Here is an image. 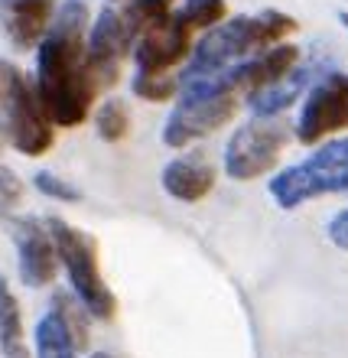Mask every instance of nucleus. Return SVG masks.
I'll use <instances>...</instances> for the list:
<instances>
[{
  "mask_svg": "<svg viewBox=\"0 0 348 358\" xmlns=\"http://www.w3.org/2000/svg\"><path fill=\"white\" fill-rule=\"evenodd\" d=\"M348 196V134L316 143L303 160L283 166L267 182V196L283 212H296L312 199Z\"/></svg>",
  "mask_w": 348,
  "mask_h": 358,
  "instance_id": "f03ea898",
  "label": "nucleus"
},
{
  "mask_svg": "<svg viewBox=\"0 0 348 358\" xmlns=\"http://www.w3.org/2000/svg\"><path fill=\"white\" fill-rule=\"evenodd\" d=\"M339 23L348 29V10H339Z\"/></svg>",
  "mask_w": 348,
  "mask_h": 358,
  "instance_id": "a878e982",
  "label": "nucleus"
},
{
  "mask_svg": "<svg viewBox=\"0 0 348 358\" xmlns=\"http://www.w3.org/2000/svg\"><path fill=\"white\" fill-rule=\"evenodd\" d=\"M326 235H329V241L339 248V251H348V208H342V212H335V215L329 218Z\"/></svg>",
  "mask_w": 348,
  "mask_h": 358,
  "instance_id": "b1692460",
  "label": "nucleus"
},
{
  "mask_svg": "<svg viewBox=\"0 0 348 358\" xmlns=\"http://www.w3.org/2000/svg\"><path fill=\"white\" fill-rule=\"evenodd\" d=\"M326 72H332V66L326 59H319V56L300 59V62L293 66V72H287L280 82H273L270 88H261V92L247 94L245 108L251 111V117H283L293 104L306 98V92H310Z\"/></svg>",
  "mask_w": 348,
  "mask_h": 358,
  "instance_id": "9b49d317",
  "label": "nucleus"
},
{
  "mask_svg": "<svg viewBox=\"0 0 348 358\" xmlns=\"http://www.w3.org/2000/svg\"><path fill=\"white\" fill-rule=\"evenodd\" d=\"M218 170L205 153H179L160 170L163 192L176 202H202L215 189Z\"/></svg>",
  "mask_w": 348,
  "mask_h": 358,
  "instance_id": "ddd939ff",
  "label": "nucleus"
},
{
  "mask_svg": "<svg viewBox=\"0 0 348 358\" xmlns=\"http://www.w3.org/2000/svg\"><path fill=\"white\" fill-rule=\"evenodd\" d=\"M124 13V20H127V27H131L133 39L140 36V33H147V29L160 27V23H166V20L173 17V0H124V3H117Z\"/></svg>",
  "mask_w": 348,
  "mask_h": 358,
  "instance_id": "6ab92c4d",
  "label": "nucleus"
},
{
  "mask_svg": "<svg viewBox=\"0 0 348 358\" xmlns=\"http://www.w3.org/2000/svg\"><path fill=\"white\" fill-rule=\"evenodd\" d=\"M27 196V186L10 166H0V218H10Z\"/></svg>",
  "mask_w": 348,
  "mask_h": 358,
  "instance_id": "5701e85b",
  "label": "nucleus"
},
{
  "mask_svg": "<svg viewBox=\"0 0 348 358\" xmlns=\"http://www.w3.org/2000/svg\"><path fill=\"white\" fill-rule=\"evenodd\" d=\"M0 134L23 157H43L56 143V127L43 111V101L29 76H20L0 101Z\"/></svg>",
  "mask_w": 348,
  "mask_h": 358,
  "instance_id": "39448f33",
  "label": "nucleus"
},
{
  "mask_svg": "<svg viewBox=\"0 0 348 358\" xmlns=\"http://www.w3.org/2000/svg\"><path fill=\"white\" fill-rule=\"evenodd\" d=\"M131 92L150 104H163V101H173L179 94V82H176V76H147V72H133Z\"/></svg>",
  "mask_w": 348,
  "mask_h": 358,
  "instance_id": "412c9836",
  "label": "nucleus"
},
{
  "mask_svg": "<svg viewBox=\"0 0 348 358\" xmlns=\"http://www.w3.org/2000/svg\"><path fill=\"white\" fill-rule=\"evenodd\" d=\"M176 20L196 36V33H205V29L218 27L228 20V0H182L176 10Z\"/></svg>",
  "mask_w": 348,
  "mask_h": 358,
  "instance_id": "f3484780",
  "label": "nucleus"
},
{
  "mask_svg": "<svg viewBox=\"0 0 348 358\" xmlns=\"http://www.w3.org/2000/svg\"><path fill=\"white\" fill-rule=\"evenodd\" d=\"M23 358H33V355H23Z\"/></svg>",
  "mask_w": 348,
  "mask_h": 358,
  "instance_id": "c85d7f7f",
  "label": "nucleus"
},
{
  "mask_svg": "<svg viewBox=\"0 0 348 358\" xmlns=\"http://www.w3.org/2000/svg\"><path fill=\"white\" fill-rule=\"evenodd\" d=\"M88 7L85 0H66L56 7L46 36L36 46V76L33 85L52 127H78L92 114L101 92L88 62Z\"/></svg>",
  "mask_w": 348,
  "mask_h": 358,
  "instance_id": "f257e3e1",
  "label": "nucleus"
},
{
  "mask_svg": "<svg viewBox=\"0 0 348 358\" xmlns=\"http://www.w3.org/2000/svg\"><path fill=\"white\" fill-rule=\"evenodd\" d=\"M20 76H23V72H20V69L13 66V62H7V59H0V101L7 98V92L13 88V82H17Z\"/></svg>",
  "mask_w": 348,
  "mask_h": 358,
  "instance_id": "393cba45",
  "label": "nucleus"
},
{
  "mask_svg": "<svg viewBox=\"0 0 348 358\" xmlns=\"http://www.w3.org/2000/svg\"><path fill=\"white\" fill-rule=\"evenodd\" d=\"M94 134L108 143H117L131 134V108L121 98H108L94 111Z\"/></svg>",
  "mask_w": 348,
  "mask_h": 358,
  "instance_id": "aec40b11",
  "label": "nucleus"
},
{
  "mask_svg": "<svg viewBox=\"0 0 348 358\" xmlns=\"http://www.w3.org/2000/svg\"><path fill=\"white\" fill-rule=\"evenodd\" d=\"M293 141V127L283 117H247L231 131L222 153L225 176L235 182H251L280 163L287 143Z\"/></svg>",
  "mask_w": 348,
  "mask_h": 358,
  "instance_id": "20e7f679",
  "label": "nucleus"
},
{
  "mask_svg": "<svg viewBox=\"0 0 348 358\" xmlns=\"http://www.w3.org/2000/svg\"><path fill=\"white\" fill-rule=\"evenodd\" d=\"M345 131H348V76L332 69L303 98L296 124H293V141L316 147V143L339 137Z\"/></svg>",
  "mask_w": 348,
  "mask_h": 358,
  "instance_id": "423d86ee",
  "label": "nucleus"
},
{
  "mask_svg": "<svg viewBox=\"0 0 348 358\" xmlns=\"http://www.w3.org/2000/svg\"><path fill=\"white\" fill-rule=\"evenodd\" d=\"M0 355L3 358H23L27 349V329H23V313L10 290L7 277L0 273Z\"/></svg>",
  "mask_w": 348,
  "mask_h": 358,
  "instance_id": "2eb2a0df",
  "label": "nucleus"
},
{
  "mask_svg": "<svg viewBox=\"0 0 348 358\" xmlns=\"http://www.w3.org/2000/svg\"><path fill=\"white\" fill-rule=\"evenodd\" d=\"M0 147H3V134H0Z\"/></svg>",
  "mask_w": 348,
  "mask_h": 358,
  "instance_id": "cd10ccee",
  "label": "nucleus"
},
{
  "mask_svg": "<svg viewBox=\"0 0 348 358\" xmlns=\"http://www.w3.org/2000/svg\"><path fill=\"white\" fill-rule=\"evenodd\" d=\"M241 104L245 101L231 92L179 101L173 108V114L166 117V124H163V143L173 147V150H182V147L202 141V137H212L235 117Z\"/></svg>",
  "mask_w": 348,
  "mask_h": 358,
  "instance_id": "0eeeda50",
  "label": "nucleus"
},
{
  "mask_svg": "<svg viewBox=\"0 0 348 358\" xmlns=\"http://www.w3.org/2000/svg\"><path fill=\"white\" fill-rule=\"evenodd\" d=\"M133 66L137 72H147V76H173V69L186 66L189 56H192V33H189L182 23L173 13L166 23L147 29L133 39Z\"/></svg>",
  "mask_w": 348,
  "mask_h": 358,
  "instance_id": "1a4fd4ad",
  "label": "nucleus"
},
{
  "mask_svg": "<svg viewBox=\"0 0 348 358\" xmlns=\"http://www.w3.org/2000/svg\"><path fill=\"white\" fill-rule=\"evenodd\" d=\"M33 186H36V192H43L46 199H56V202H68V206H78L82 202V192H78V186H72L68 179H62L59 173L52 170H39L36 176H33Z\"/></svg>",
  "mask_w": 348,
  "mask_h": 358,
  "instance_id": "4be33fe9",
  "label": "nucleus"
},
{
  "mask_svg": "<svg viewBox=\"0 0 348 358\" xmlns=\"http://www.w3.org/2000/svg\"><path fill=\"white\" fill-rule=\"evenodd\" d=\"M46 228L52 235V245H56L59 264L66 267L72 293L82 300L92 320L111 322L117 316V300H114L111 287H108L101 267H98V248H94L92 235L68 225L66 218L59 215H46Z\"/></svg>",
  "mask_w": 348,
  "mask_h": 358,
  "instance_id": "7ed1b4c3",
  "label": "nucleus"
},
{
  "mask_svg": "<svg viewBox=\"0 0 348 358\" xmlns=\"http://www.w3.org/2000/svg\"><path fill=\"white\" fill-rule=\"evenodd\" d=\"M88 62H92V72L98 78L101 88H111L117 78H121V62L131 56L133 49V33L124 20L121 7H108L94 17V23L88 27Z\"/></svg>",
  "mask_w": 348,
  "mask_h": 358,
  "instance_id": "6e6552de",
  "label": "nucleus"
},
{
  "mask_svg": "<svg viewBox=\"0 0 348 358\" xmlns=\"http://www.w3.org/2000/svg\"><path fill=\"white\" fill-rule=\"evenodd\" d=\"M52 17L56 0H0V27L20 52L43 43Z\"/></svg>",
  "mask_w": 348,
  "mask_h": 358,
  "instance_id": "4468645a",
  "label": "nucleus"
},
{
  "mask_svg": "<svg viewBox=\"0 0 348 358\" xmlns=\"http://www.w3.org/2000/svg\"><path fill=\"white\" fill-rule=\"evenodd\" d=\"M33 342H36V358H75L78 355L75 342H72V336L66 332V326H62V320H59L56 313H46L36 322Z\"/></svg>",
  "mask_w": 348,
  "mask_h": 358,
  "instance_id": "dca6fc26",
  "label": "nucleus"
},
{
  "mask_svg": "<svg viewBox=\"0 0 348 358\" xmlns=\"http://www.w3.org/2000/svg\"><path fill=\"white\" fill-rule=\"evenodd\" d=\"M49 313H56L66 332L72 336L75 349H88V310L82 306L75 293L68 290H56L52 293V303H49Z\"/></svg>",
  "mask_w": 348,
  "mask_h": 358,
  "instance_id": "a211bd4d",
  "label": "nucleus"
},
{
  "mask_svg": "<svg viewBox=\"0 0 348 358\" xmlns=\"http://www.w3.org/2000/svg\"><path fill=\"white\" fill-rule=\"evenodd\" d=\"M303 59L300 46L296 43H280V46L267 49V52H257V56L238 62L231 72L225 76V92H235L241 101L247 94L261 92V88H270L273 82H280L287 72H293V66Z\"/></svg>",
  "mask_w": 348,
  "mask_h": 358,
  "instance_id": "f8f14e48",
  "label": "nucleus"
},
{
  "mask_svg": "<svg viewBox=\"0 0 348 358\" xmlns=\"http://www.w3.org/2000/svg\"><path fill=\"white\" fill-rule=\"evenodd\" d=\"M13 245H17V267L23 287L43 290L56 280L59 255L46 218H13Z\"/></svg>",
  "mask_w": 348,
  "mask_h": 358,
  "instance_id": "9d476101",
  "label": "nucleus"
},
{
  "mask_svg": "<svg viewBox=\"0 0 348 358\" xmlns=\"http://www.w3.org/2000/svg\"><path fill=\"white\" fill-rule=\"evenodd\" d=\"M88 358H114V355H111V352H92Z\"/></svg>",
  "mask_w": 348,
  "mask_h": 358,
  "instance_id": "bb28decb",
  "label": "nucleus"
}]
</instances>
